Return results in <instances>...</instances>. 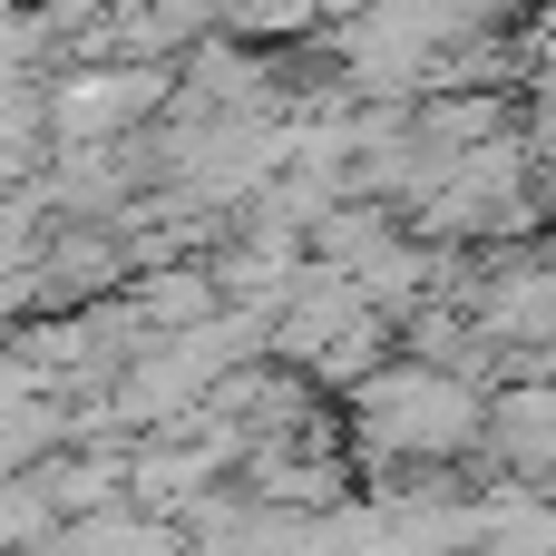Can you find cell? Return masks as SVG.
<instances>
[{"label": "cell", "mask_w": 556, "mask_h": 556, "mask_svg": "<svg viewBox=\"0 0 556 556\" xmlns=\"http://www.w3.org/2000/svg\"><path fill=\"white\" fill-rule=\"evenodd\" d=\"M352 430H362V450L440 459V469H450L469 440H489V391H479V371L410 352L401 371H371V381L352 391Z\"/></svg>", "instance_id": "1"}, {"label": "cell", "mask_w": 556, "mask_h": 556, "mask_svg": "<svg viewBox=\"0 0 556 556\" xmlns=\"http://www.w3.org/2000/svg\"><path fill=\"white\" fill-rule=\"evenodd\" d=\"M489 440H498L518 469L556 459V391H489Z\"/></svg>", "instance_id": "2"}, {"label": "cell", "mask_w": 556, "mask_h": 556, "mask_svg": "<svg viewBox=\"0 0 556 556\" xmlns=\"http://www.w3.org/2000/svg\"><path fill=\"white\" fill-rule=\"evenodd\" d=\"M538 98H547V108H556V49H547V68H538Z\"/></svg>", "instance_id": "3"}]
</instances>
